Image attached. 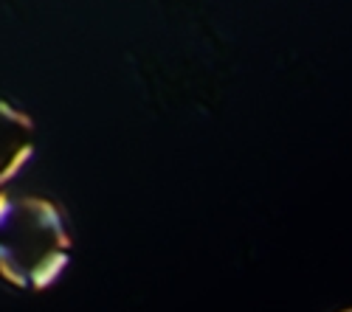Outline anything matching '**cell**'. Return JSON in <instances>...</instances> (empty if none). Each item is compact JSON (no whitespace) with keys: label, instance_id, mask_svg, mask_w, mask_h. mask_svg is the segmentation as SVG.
<instances>
[{"label":"cell","instance_id":"6da1fadb","mask_svg":"<svg viewBox=\"0 0 352 312\" xmlns=\"http://www.w3.org/2000/svg\"><path fill=\"white\" fill-rule=\"evenodd\" d=\"M71 256L65 214L45 197L0 194V276L20 290H45Z\"/></svg>","mask_w":352,"mask_h":312},{"label":"cell","instance_id":"7a4b0ae2","mask_svg":"<svg viewBox=\"0 0 352 312\" xmlns=\"http://www.w3.org/2000/svg\"><path fill=\"white\" fill-rule=\"evenodd\" d=\"M32 124L0 104V186L32 160Z\"/></svg>","mask_w":352,"mask_h":312},{"label":"cell","instance_id":"3957f363","mask_svg":"<svg viewBox=\"0 0 352 312\" xmlns=\"http://www.w3.org/2000/svg\"><path fill=\"white\" fill-rule=\"evenodd\" d=\"M344 312H352V309H344Z\"/></svg>","mask_w":352,"mask_h":312}]
</instances>
